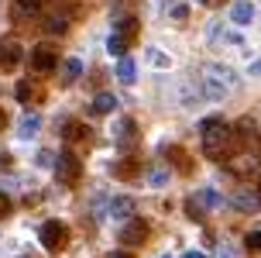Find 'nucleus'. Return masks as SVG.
Segmentation results:
<instances>
[{
	"instance_id": "nucleus-1",
	"label": "nucleus",
	"mask_w": 261,
	"mask_h": 258,
	"mask_svg": "<svg viewBox=\"0 0 261 258\" xmlns=\"http://www.w3.org/2000/svg\"><path fill=\"white\" fill-rule=\"evenodd\" d=\"M230 138H234V131L230 124L223 121V117H206L203 124H199V142H203V155L206 158H227V148H230Z\"/></svg>"
},
{
	"instance_id": "nucleus-5",
	"label": "nucleus",
	"mask_w": 261,
	"mask_h": 258,
	"mask_svg": "<svg viewBox=\"0 0 261 258\" xmlns=\"http://www.w3.org/2000/svg\"><path fill=\"white\" fill-rule=\"evenodd\" d=\"M38 241L48 248V251H62V248L69 245V227H65L62 220H45L41 231H38Z\"/></svg>"
},
{
	"instance_id": "nucleus-10",
	"label": "nucleus",
	"mask_w": 261,
	"mask_h": 258,
	"mask_svg": "<svg viewBox=\"0 0 261 258\" xmlns=\"http://www.w3.org/2000/svg\"><path fill=\"white\" fill-rule=\"evenodd\" d=\"M230 206H237V210H244V214H254L261 206V196L251 193V190H237L234 196H230Z\"/></svg>"
},
{
	"instance_id": "nucleus-29",
	"label": "nucleus",
	"mask_w": 261,
	"mask_h": 258,
	"mask_svg": "<svg viewBox=\"0 0 261 258\" xmlns=\"http://www.w3.org/2000/svg\"><path fill=\"white\" fill-rule=\"evenodd\" d=\"M234 255H237V251L230 245H220V248H217V258H234Z\"/></svg>"
},
{
	"instance_id": "nucleus-16",
	"label": "nucleus",
	"mask_w": 261,
	"mask_h": 258,
	"mask_svg": "<svg viewBox=\"0 0 261 258\" xmlns=\"http://www.w3.org/2000/svg\"><path fill=\"white\" fill-rule=\"evenodd\" d=\"M117 107V97L114 93H96V100H93V114H110Z\"/></svg>"
},
{
	"instance_id": "nucleus-13",
	"label": "nucleus",
	"mask_w": 261,
	"mask_h": 258,
	"mask_svg": "<svg viewBox=\"0 0 261 258\" xmlns=\"http://www.w3.org/2000/svg\"><path fill=\"white\" fill-rule=\"evenodd\" d=\"M227 169H230V172H237V176H248V172H254V169H258V158H254V155H237V158H230V162H227Z\"/></svg>"
},
{
	"instance_id": "nucleus-15",
	"label": "nucleus",
	"mask_w": 261,
	"mask_h": 258,
	"mask_svg": "<svg viewBox=\"0 0 261 258\" xmlns=\"http://www.w3.org/2000/svg\"><path fill=\"white\" fill-rule=\"evenodd\" d=\"M38 128H41V117L38 114H24V117H21V131H17V134H21V138H35Z\"/></svg>"
},
{
	"instance_id": "nucleus-22",
	"label": "nucleus",
	"mask_w": 261,
	"mask_h": 258,
	"mask_svg": "<svg viewBox=\"0 0 261 258\" xmlns=\"http://www.w3.org/2000/svg\"><path fill=\"white\" fill-rule=\"evenodd\" d=\"M244 248H248L251 255H261V231H251L248 238H244Z\"/></svg>"
},
{
	"instance_id": "nucleus-36",
	"label": "nucleus",
	"mask_w": 261,
	"mask_h": 258,
	"mask_svg": "<svg viewBox=\"0 0 261 258\" xmlns=\"http://www.w3.org/2000/svg\"><path fill=\"white\" fill-rule=\"evenodd\" d=\"M0 124H4V117H0Z\"/></svg>"
},
{
	"instance_id": "nucleus-27",
	"label": "nucleus",
	"mask_w": 261,
	"mask_h": 258,
	"mask_svg": "<svg viewBox=\"0 0 261 258\" xmlns=\"http://www.w3.org/2000/svg\"><path fill=\"white\" fill-rule=\"evenodd\" d=\"M172 17H175V21H186V17H189V7H186V4H172Z\"/></svg>"
},
{
	"instance_id": "nucleus-21",
	"label": "nucleus",
	"mask_w": 261,
	"mask_h": 258,
	"mask_svg": "<svg viewBox=\"0 0 261 258\" xmlns=\"http://www.w3.org/2000/svg\"><path fill=\"white\" fill-rule=\"evenodd\" d=\"M199 203H203V206H223V196L206 186V190H199Z\"/></svg>"
},
{
	"instance_id": "nucleus-2",
	"label": "nucleus",
	"mask_w": 261,
	"mask_h": 258,
	"mask_svg": "<svg viewBox=\"0 0 261 258\" xmlns=\"http://www.w3.org/2000/svg\"><path fill=\"white\" fill-rule=\"evenodd\" d=\"M134 38H138V17H120V21H114V35L107 41V49H110V55L120 59V55H127Z\"/></svg>"
},
{
	"instance_id": "nucleus-28",
	"label": "nucleus",
	"mask_w": 261,
	"mask_h": 258,
	"mask_svg": "<svg viewBox=\"0 0 261 258\" xmlns=\"http://www.w3.org/2000/svg\"><path fill=\"white\" fill-rule=\"evenodd\" d=\"M4 217H11V200L4 196V190H0V220Z\"/></svg>"
},
{
	"instance_id": "nucleus-34",
	"label": "nucleus",
	"mask_w": 261,
	"mask_h": 258,
	"mask_svg": "<svg viewBox=\"0 0 261 258\" xmlns=\"http://www.w3.org/2000/svg\"><path fill=\"white\" fill-rule=\"evenodd\" d=\"M158 258H172V255H158Z\"/></svg>"
},
{
	"instance_id": "nucleus-26",
	"label": "nucleus",
	"mask_w": 261,
	"mask_h": 258,
	"mask_svg": "<svg viewBox=\"0 0 261 258\" xmlns=\"http://www.w3.org/2000/svg\"><path fill=\"white\" fill-rule=\"evenodd\" d=\"M14 93H17V100H21V103H28L35 90H31V83H17V90H14Z\"/></svg>"
},
{
	"instance_id": "nucleus-14",
	"label": "nucleus",
	"mask_w": 261,
	"mask_h": 258,
	"mask_svg": "<svg viewBox=\"0 0 261 258\" xmlns=\"http://www.w3.org/2000/svg\"><path fill=\"white\" fill-rule=\"evenodd\" d=\"M41 11V0H14V17L17 21H28Z\"/></svg>"
},
{
	"instance_id": "nucleus-7",
	"label": "nucleus",
	"mask_w": 261,
	"mask_h": 258,
	"mask_svg": "<svg viewBox=\"0 0 261 258\" xmlns=\"http://www.w3.org/2000/svg\"><path fill=\"white\" fill-rule=\"evenodd\" d=\"M144 238H148V224L141 217H127L124 231H120V241L134 248V245H144Z\"/></svg>"
},
{
	"instance_id": "nucleus-3",
	"label": "nucleus",
	"mask_w": 261,
	"mask_h": 258,
	"mask_svg": "<svg viewBox=\"0 0 261 258\" xmlns=\"http://www.w3.org/2000/svg\"><path fill=\"white\" fill-rule=\"evenodd\" d=\"M203 86H206L210 100H220L223 93H230L237 86V79H234V73H230L227 65H210L206 76H203Z\"/></svg>"
},
{
	"instance_id": "nucleus-30",
	"label": "nucleus",
	"mask_w": 261,
	"mask_h": 258,
	"mask_svg": "<svg viewBox=\"0 0 261 258\" xmlns=\"http://www.w3.org/2000/svg\"><path fill=\"white\" fill-rule=\"evenodd\" d=\"M148 179L155 182V186H162V182H165V172H151V176H148Z\"/></svg>"
},
{
	"instance_id": "nucleus-23",
	"label": "nucleus",
	"mask_w": 261,
	"mask_h": 258,
	"mask_svg": "<svg viewBox=\"0 0 261 258\" xmlns=\"http://www.w3.org/2000/svg\"><path fill=\"white\" fill-rule=\"evenodd\" d=\"M114 176H120V179H127V176H134V162H117V166H114Z\"/></svg>"
},
{
	"instance_id": "nucleus-20",
	"label": "nucleus",
	"mask_w": 261,
	"mask_h": 258,
	"mask_svg": "<svg viewBox=\"0 0 261 258\" xmlns=\"http://www.w3.org/2000/svg\"><path fill=\"white\" fill-rule=\"evenodd\" d=\"M237 138H241V142H254V138H258L254 121H248V117H244V121H237Z\"/></svg>"
},
{
	"instance_id": "nucleus-35",
	"label": "nucleus",
	"mask_w": 261,
	"mask_h": 258,
	"mask_svg": "<svg viewBox=\"0 0 261 258\" xmlns=\"http://www.w3.org/2000/svg\"><path fill=\"white\" fill-rule=\"evenodd\" d=\"M258 196H261V186H258Z\"/></svg>"
},
{
	"instance_id": "nucleus-8",
	"label": "nucleus",
	"mask_w": 261,
	"mask_h": 258,
	"mask_svg": "<svg viewBox=\"0 0 261 258\" xmlns=\"http://www.w3.org/2000/svg\"><path fill=\"white\" fill-rule=\"evenodd\" d=\"M24 59V49H21V41H14V38H7V41H0V69H14V65Z\"/></svg>"
},
{
	"instance_id": "nucleus-11",
	"label": "nucleus",
	"mask_w": 261,
	"mask_h": 258,
	"mask_svg": "<svg viewBox=\"0 0 261 258\" xmlns=\"http://www.w3.org/2000/svg\"><path fill=\"white\" fill-rule=\"evenodd\" d=\"M230 21L234 25H251L254 21V4L251 0H237L234 7H230Z\"/></svg>"
},
{
	"instance_id": "nucleus-31",
	"label": "nucleus",
	"mask_w": 261,
	"mask_h": 258,
	"mask_svg": "<svg viewBox=\"0 0 261 258\" xmlns=\"http://www.w3.org/2000/svg\"><path fill=\"white\" fill-rule=\"evenodd\" d=\"M182 258H206V255H203V251H186Z\"/></svg>"
},
{
	"instance_id": "nucleus-24",
	"label": "nucleus",
	"mask_w": 261,
	"mask_h": 258,
	"mask_svg": "<svg viewBox=\"0 0 261 258\" xmlns=\"http://www.w3.org/2000/svg\"><path fill=\"white\" fill-rule=\"evenodd\" d=\"M83 124H76V121H69V124H65V138H69V142H76V138H83Z\"/></svg>"
},
{
	"instance_id": "nucleus-17",
	"label": "nucleus",
	"mask_w": 261,
	"mask_h": 258,
	"mask_svg": "<svg viewBox=\"0 0 261 258\" xmlns=\"http://www.w3.org/2000/svg\"><path fill=\"white\" fill-rule=\"evenodd\" d=\"M134 73H138V65H134V59H127V55H120V62H117V79H120V83H134Z\"/></svg>"
},
{
	"instance_id": "nucleus-32",
	"label": "nucleus",
	"mask_w": 261,
	"mask_h": 258,
	"mask_svg": "<svg viewBox=\"0 0 261 258\" xmlns=\"http://www.w3.org/2000/svg\"><path fill=\"white\" fill-rule=\"evenodd\" d=\"M110 258H134L130 251H117V255H110Z\"/></svg>"
},
{
	"instance_id": "nucleus-19",
	"label": "nucleus",
	"mask_w": 261,
	"mask_h": 258,
	"mask_svg": "<svg viewBox=\"0 0 261 258\" xmlns=\"http://www.w3.org/2000/svg\"><path fill=\"white\" fill-rule=\"evenodd\" d=\"M79 76H83V62H79V59H69V62H65V69H62V83L69 86V83H76Z\"/></svg>"
},
{
	"instance_id": "nucleus-6",
	"label": "nucleus",
	"mask_w": 261,
	"mask_h": 258,
	"mask_svg": "<svg viewBox=\"0 0 261 258\" xmlns=\"http://www.w3.org/2000/svg\"><path fill=\"white\" fill-rule=\"evenodd\" d=\"M55 65H59V52L52 45H35L31 49V69L35 73H52Z\"/></svg>"
},
{
	"instance_id": "nucleus-4",
	"label": "nucleus",
	"mask_w": 261,
	"mask_h": 258,
	"mask_svg": "<svg viewBox=\"0 0 261 258\" xmlns=\"http://www.w3.org/2000/svg\"><path fill=\"white\" fill-rule=\"evenodd\" d=\"M55 179L62 182V186H76L79 176H83V162H79V155L76 152H62V155H55Z\"/></svg>"
},
{
	"instance_id": "nucleus-18",
	"label": "nucleus",
	"mask_w": 261,
	"mask_h": 258,
	"mask_svg": "<svg viewBox=\"0 0 261 258\" xmlns=\"http://www.w3.org/2000/svg\"><path fill=\"white\" fill-rule=\"evenodd\" d=\"M65 28H69L65 14H48V17H45V31H48V35H65Z\"/></svg>"
},
{
	"instance_id": "nucleus-33",
	"label": "nucleus",
	"mask_w": 261,
	"mask_h": 258,
	"mask_svg": "<svg viewBox=\"0 0 261 258\" xmlns=\"http://www.w3.org/2000/svg\"><path fill=\"white\" fill-rule=\"evenodd\" d=\"M199 4H213V0H199Z\"/></svg>"
},
{
	"instance_id": "nucleus-25",
	"label": "nucleus",
	"mask_w": 261,
	"mask_h": 258,
	"mask_svg": "<svg viewBox=\"0 0 261 258\" xmlns=\"http://www.w3.org/2000/svg\"><path fill=\"white\" fill-rule=\"evenodd\" d=\"M35 162H38L41 169H52L55 166V152H48V148H45V152H38V158H35Z\"/></svg>"
},
{
	"instance_id": "nucleus-12",
	"label": "nucleus",
	"mask_w": 261,
	"mask_h": 258,
	"mask_svg": "<svg viewBox=\"0 0 261 258\" xmlns=\"http://www.w3.org/2000/svg\"><path fill=\"white\" fill-rule=\"evenodd\" d=\"M134 142H138V128H134V121H130V117H124V121H120V128H117V145H120V148H130Z\"/></svg>"
},
{
	"instance_id": "nucleus-9",
	"label": "nucleus",
	"mask_w": 261,
	"mask_h": 258,
	"mask_svg": "<svg viewBox=\"0 0 261 258\" xmlns=\"http://www.w3.org/2000/svg\"><path fill=\"white\" fill-rule=\"evenodd\" d=\"M134 210H138L134 196H114V200L107 203V217H114V220H127Z\"/></svg>"
}]
</instances>
